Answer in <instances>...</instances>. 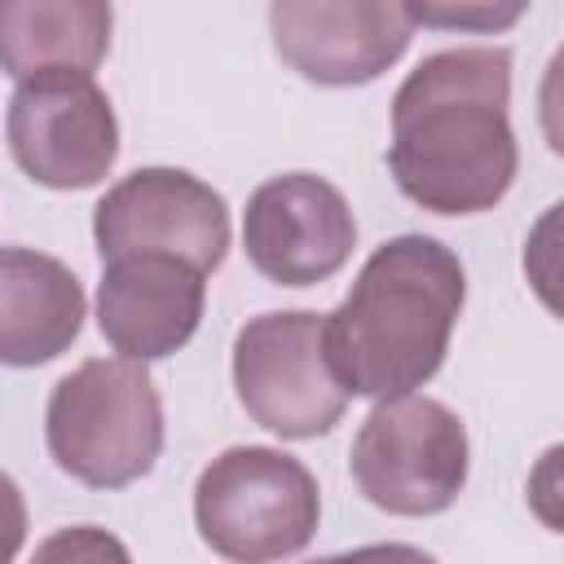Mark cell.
Masks as SVG:
<instances>
[{
  "mask_svg": "<svg viewBox=\"0 0 564 564\" xmlns=\"http://www.w3.org/2000/svg\"><path fill=\"white\" fill-rule=\"evenodd\" d=\"M507 101V48L476 44L423 57L392 97L388 167L397 189L436 216H476L502 203L520 163Z\"/></svg>",
  "mask_w": 564,
  "mask_h": 564,
  "instance_id": "cell-1",
  "label": "cell"
},
{
  "mask_svg": "<svg viewBox=\"0 0 564 564\" xmlns=\"http://www.w3.org/2000/svg\"><path fill=\"white\" fill-rule=\"evenodd\" d=\"M463 295L467 278L445 242L423 234L383 242L326 313L330 366L348 397L388 401L423 388L449 352Z\"/></svg>",
  "mask_w": 564,
  "mask_h": 564,
  "instance_id": "cell-2",
  "label": "cell"
},
{
  "mask_svg": "<svg viewBox=\"0 0 564 564\" xmlns=\"http://www.w3.org/2000/svg\"><path fill=\"white\" fill-rule=\"evenodd\" d=\"M44 441L53 463L88 489L141 480L163 449V401L132 357H88L48 392Z\"/></svg>",
  "mask_w": 564,
  "mask_h": 564,
  "instance_id": "cell-3",
  "label": "cell"
},
{
  "mask_svg": "<svg viewBox=\"0 0 564 564\" xmlns=\"http://www.w3.org/2000/svg\"><path fill=\"white\" fill-rule=\"evenodd\" d=\"M322 498L313 471L269 445L216 454L194 485L198 538L229 564H273L304 551L317 533Z\"/></svg>",
  "mask_w": 564,
  "mask_h": 564,
  "instance_id": "cell-4",
  "label": "cell"
},
{
  "mask_svg": "<svg viewBox=\"0 0 564 564\" xmlns=\"http://www.w3.org/2000/svg\"><path fill=\"white\" fill-rule=\"evenodd\" d=\"M352 480L388 516H436L467 485V427L432 397L379 401L348 454Z\"/></svg>",
  "mask_w": 564,
  "mask_h": 564,
  "instance_id": "cell-5",
  "label": "cell"
},
{
  "mask_svg": "<svg viewBox=\"0 0 564 564\" xmlns=\"http://www.w3.org/2000/svg\"><path fill=\"white\" fill-rule=\"evenodd\" d=\"M234 388L242 410L282 441L330 432L348 388L330 366L326 317L308 308L251 317L234 339Z\"/></svg>",
  "mask_w": 564,
  "mask_h": 564,
  "instance_id": "cell-6",
  "label": "cell"
},
{
  "mask_svg": "<svg viewBox=\"0 0 564 564\" xmlns=\"http://www.w3.org/2000/svg\"><path fill=\"white\" fill-rule=\"evenodd\" d=\"M93 238L101 260L176 256L212 273L229 251V207L181 167H137L93 207Z\"/></svg>",
  "mask_w": 564,
  "mask_h": 564,
  "instance_id": "cell-7",
  "label": "cell"
},
{
  "mask_svg": "<svg viewBox=\"0 0 564 564\" xmlns=\"http://www.w3.org/2000/svg\"><path fill=\"white\" fill-rule=\"evenodd\" d=\"M9 154L48 189L97 185L119 154V119L93 79H31L9 97Z\"/></svg>",
  "mask_w": 564,
  "mask_h": 564,
  "instance_id": "cell-8",
  "label": "cell"
},
{
  "mask_svg": "<svg viewBox=\"0 0 564 564\" xmlns=\"http://www.w3.org/2000/svg\"><path fill=\"white\" fill-rule=\"evenodd\" d=\"M242 247L251 269L269 282L313 286L348 264L357 247V220L330 181L313 172H286L247 198Z\"/></svg>",
  "mask_w": 564,
  "mask_h": 564,
  "instance_id": "cell-9",
  "label": "cell"
},
{
  "mask_svg": "<svg viewBox=\"0 0 564 564\" xmlns=\"http://www.w3.org/2000/svg\"><path fill=\"white\" fill-rule=\"evenodd\" d=\"M278 57L308 84L352 88L379 79L410 44L414 22L405 4L383 0H278L269 9Z\"/></svg>",
  "mask_w": 564,
  "mask_h": 564,
  "instance_id": "cell-10",
  "label": "cell"
},
{
  "mask_svg": "<svg viewBox=\"0 0 564 564\" xmlns=\"http://www.w3.org/2000/svg\"><path fill=\"white\" fill-rule=\"evenodd\" d=\"M207 273L176 256H119L101 264L97 326L119 357L159 361L189 344L203 322Z\"/></svg>",
  "mask_w": 564,
  "mask_h": 564,
  "instance_id": "cell-11",
  "label": "cell"
},
{
  "mask_svg": "<svg viewBox=\"0 0 564 564\" xmlns=\"http://www.w3.org/2000/svg\"><path fill=\"white\" fill-rule=\"evenodd\" d=\"M110 48V4L97 0H4L0 62L13 84L93 79Z\"/></svg>",
  "mask_w": 564,
  "mask_h": 564,
  "instance_id": "cell-12",
  "label": "cell"
},
{
  "mask_svg": "<svg viewBox=\"0 0 564 564\" xmlns=\"http://www.w3.org/2000/svg\"><path fill=\"white\" fill-rule=\"evenodd\" d=\"M84 326L79 278L26 247H4L0 256V357L4 366H40L75 344Z\"/></svg>",
  "mask_w": 564,
  "mask_h": 564,
  "instance_id": "cell-13",
  "label": "cell"
},
{
  "mask_svg": "<svg viewBox=\"0 0 564 564\" xmlns=\"http://www.w3.org/2000/svg\"><path fill=\"white\" fill-rule=\"evenodd\" d=\"M520 264H524L529 291L542 300V308L564 322V198L551 203V207L533 220V229H529V238H524Z\"/></svg>",
  "mask_w": 564,
  "mask_h": 564,
  "instance_id": "cell-14",
  "label": "cell"
},
{
  "mask_svg": "<svg viewBox=\"0 0 564 564\" xmlns=\"http://www.w3.org/2000/svg\"><path fill=\"white\" fill-rule=\"evenodd\" d=\"M31 564H132V555L115 533L97 524H70V529L48 533L35 546Z\"/></svg>",
  "mask_w": 564,
  "mask_h": 564,
  "instance_id": "cell-15",
  "label": "cell"
},
{
  "mask_svg": "<svg viewBox=\"0 0 564 564\" xmlns=\"http://www.w3.org/2000/svg\"><path fill=\"white\" fill-rule=\"evenodd\" d=\"M524 494H529V511H533L546 529L564 533V445H551V449L533 463Z\"/></svg>",
  "mask_w": 564,
  "mask_h": 564,
  "instance_id": "cell-16",
  "label": "cell"
},
{
  "mask_svg": "<svg viewBox=\"0 0 564 564\" xmlns=\"http://www.w3.org/2000/svg\"><path fill=\"white\" fill-rule=\"evenodd\" d=\"M538 123L555 154H564V44L551 53L538 84Z\"/></svg>",
  "mask_w": 564,
  "mask_h": 564,
  "instance_id": "cell-17",
  "label": "cell"
},
{
  "mask_svg": "<svg viewBox=\"0 0 564 564\" xmlns=\"http://www.w3.org/2000/svg\"><path fill=\"white\" fill-rule=\"evenodd\" d=\"M410 9V22L419 26H485V31H494V26H511L524 9H414V4H405Z\"/></svg>",
  "mask_w": 564,
  "mask_h": 564,
  "instance_id": "cell-18",
  "label": "cell"
},
{
  "mask_svg": "<svg viewBox=\"0 0 564 564\" xmlns=\"http://www.w3.org/2000/svg\"><path fill=\"white\" fill-rule=\"evenodd\" d=\"M348 560H352V564H436L427 551L405 546V542H375V546L348 551Z\"/></svg>",
  "mask_w": 564,
  "mask_h": 564,
  "instance_id": "cell-19",
  "label": "cell"
},
{
  "mask_svg": "<svg viewBox=\"0 0 564 564\" xmlns=\"http://www.w3.org/2000/svg\"><path fill=\"white\" fill-rule=\"evenodd\" d=\"M308 564H352L348 555H326V560H308Z\"/></svg>",
  "mask_w": 564,
  "mask_h": 564,
  "instance_id": "cell-20",
  "label": "cell"
}]
</instances>
